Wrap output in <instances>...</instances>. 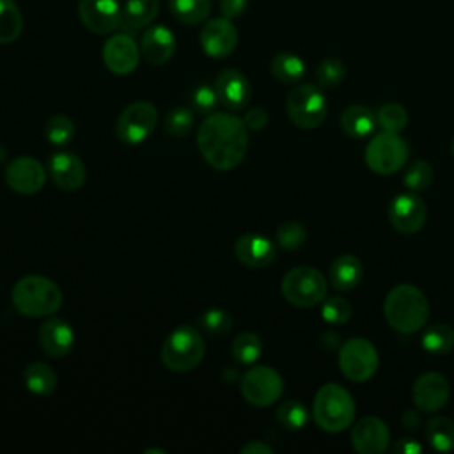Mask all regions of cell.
<instances>
[{
    "instance_id": "obj_1",
    "label": "cell",
    "mask_w": 454,
    "mask_h": 454,
    "mask_svg": "<svg viewBox=\"0 0 454 454\" xmlns=\"http://www.w3.org/2000/svg\"><path fill=\"white\" fill-rule=\"evenodd\" d=\"M197 147L215 170H232L248 151V128L234 114H209L197 128Z\"/></svg>"
},
{
    "instance_id": "obj_2",
    "label": "cell",
    "mask_w": 454,
    "mask_h": 454,
    "mask_svg": "<svg viewBox=\"0 0 454 454\" xmlns=\"http://www.w3.org/2000/svg\"><path fill=\"white\" fill-rule=\"evenodd\" d=\"M383 316L395 332L415 333L427 321L429 303L417 286L399 284L388 291L383 301Z\"/></svg>"
},
{
    "instance_id": "obj_3",
    "label": "cell",
    "mask_w": 454,
    "mask_h": 454,
    "mask_svg": "<svg viewBox=\"0 0 454 454\" xmlns=\"http://www.w3.org/2000/svg\"><path fill=\"white\" fill-rule=\"evenodd\" d=\"M11 301L21 316L46 317L62 307L64 294L51 278L43 275H25L14 284Z\"/></svg>"
},
{
    "instance_id": "obj_4",
    "label": "cell",
    "mask_w": 454,
    "mask_h": 454,
    "mask_svg": "<svg viewBox=\"0 0 454 454\" xmlns=\"http://www.w3.org/2000/svg\"><path fill=\"white\" fill-rule=\"evenodd\" d=\"M356 413V404L351 394L339 383L323 385L314 397L312 419L326 433L348 429Z\"/></svg>"
},
{
    "instance_id": "obj_5",
    "label": "cell",
    "mask_w": 454,
    "mask_h": 454,
    "mask_svg": "<svg viewBox=\"0 0 454 454\" xmlns=\"http://www.w3.org/2000/svg\"><path fill=\"white\" fill-rule=\"evenodd\" d=\"M204 355V337L197 328L190 325L174 328L161 346V362L172 372L193 371L202 362Z\"/></svg>"
},
{
    "instance_id": "obj_6",
    "label": "cell",
    "mask_w": 454,
    "mask_h": 454,
    "mask_svg": "<svg viewBox=\"0 0 454 454\" xmlns=\"http://www.w3.org/2000/svg\"><path fill=\"white\" fill-rule=\"evenodd\" d=\"M280 291L291 305L309 309L326 298L328 284L317 268L294 266L284 275Z\"/></svg>"
},
{
    "instance_id": "obj_7",
    "label": "cell",
    "mask_w": 454,
    "mask_h": 454,
    "mask_svg": "<svg viewBox=\"0 0 454 454\" xmlns=\"http://www.w3.org/2000/svg\"><path fill=\"white\" fill-rule=\"evenodd\" d=\"M286 110L294 126L301 129H316L326 119L328 103L317 85L301 83L289 92Z\"/></svg>"
},
{
    "instance_id": "obj_8",
    "label": "cell",
    "mask_w": 454,
    "mask_h": 454,
    "mask_svg": "<svg viewBox=\"0 0 454 454\" xmlns=\"http://www.w3.org/2000/svg\"><path fill=\"white\" fill-rule=\"evenodd\" d=\"M408 144L399 133L381 131L365 145V165L381 176H390L401 170L408 160Z\"/></svg>"
},
{
    "instance_id": "obj_9",
    "label": "cell",
    "mask_w": 454,
    "mask_h": 454,
    "mask_svg": "<svg viewBox=\"0 0 454 454\" xmlns=\"http://www.w3.org/2000/svg\"><path fill=\"white\" fill-rule=\"evenodd\" d=\"M378 364L380 356L374 344L364 337H351L339 349L340 372L355 383L371 380L378 369Z\"/></svg>"
},
{
    "instance_id": "obj_10",
    "label": "cell",
    "mask_w": 454,
    "mask_h": 454,
    "mask_svg": "<svg viewBox=\"0 0 454 454\" xmlns=\"http://www.w3.org/2000/svg\"><path fill=\"white\" fill-rule=\"evenodd\" d=\"M158 124V110L149 101L129 103L119 115L115 133L128 145L142 144Z\"/></svg>"
},
{
    "instance_id": "obj_11",
    "label": "cell",
    "mask_w": 454,
    "mask_h": 454,
    "mask_svg": "<svg viewBox=\"0 0 454 454\" xmlns=\"http://www.w3.org/2000/svg\"><path fill=\"white\" fill-rule=\"evenodd\" d=\"M239 388L250 404L270 406L282 395L284 380L273 367L255 365L241 376Z\"/></svg>"
},
{
    "instance_id": "obj_12",
    "label": "cell",
    "mask_w": 454,
    "mask_h": 454,
    "mask_svg": "<svg viewBox=\"0 0 454 454\" xmlns=\"http://www.w3.org/2000/svg\"><path fill=\"white\" fill-rule=\"evenodd\" d=\"M5 184L20 195H34L46 184V170L32 156H16L4 172Z\"/></svg>"
},
{
    "instance_id": "obj_13",
    "label": "cell",
    "mask_w": 454,
    "mask_h": 454,
    "mask_svg": "<svg viewBox=\"0 0 454 454\" xmlns=\"http://www.w3.org/2000/svg\"><path fill=\"white\" fill-rule=\"evenodd\" d=\"M388 220L397 232L415 234L427 220L426 202L415 192L395 195L388 206Z\"/></svg>"
},
{
    "instance_id": "obj_14",
    "label": "cell",
    "mask_w": 454,
    "mask_h": 454,
    "mask_svg": "<svg viewBox=\"0 0 454 454\" xmlns=\"http://www.w3.org/2000/svg\"><path fill=\"white\" fill-rule=\"evenodd\" d=\"M80 21L94 34H112L122 23L119 0H78Z\"/></svg>"
},
{
    "instance_id": "obj_15",
    "label": "cell",
    "mask_w": 454,
    "mask_h": 454,
    "mask_svg": "<svg viewBox=\"0 0 454 454\" xmlns=\"http://www.w3.org/2000/svg\"><path fill=\"white\" fill-rule=\"evenodd\" d=\"M103 62L108 71L119 76L133 73L140 60V48L128 32L110 35L103 44Z\"/></svg>"
},
{
    "instance_id": "obj_16",
    "label": "cell",
    "mask_w": 454,
    "mask_h": 454,
    "mask_svg": "<svg viewBox=\"0 0 454 454\" xmlns=\"http://www.w3.org/2000/svg\"><path fill=\"white\" fill-rule=\"evenodd\" d=\"M450 395V385L447 378L440 372H424L420 374L413 387H411V397L415 406L420 411H438L442 410Z\"/></svg>"
},
{
    "instance_id": "obj_17",
    "label": "cell",
    "mask_w": 454,
    "mask_h": 454,
    "mask_svg": "<svg viewBox=\"0 0 454 454\" xmlns=\"http://www.w3.org/2000/svg\"><path fill=\"white\" fill-rule=\"evenodd\" d=\"M390 431L387 424L374 417L367 415L355 422L351 429V445L360 454H381L388 449Z\"/></svg>"
},
{
    "instance_id": "obj_18",
    "label": "cell",
    "mask_w": 454,
    "mask_h": 454,
    "mask_svg": "<svg viewBox=\"0 0 454 454\" xmlns=\"http://www.w3.org/2000/svg\"><path fill=\"white\" fill-rule=\"evenodd\" d=\"M238 43V30L234 23L222 16L209 20L200 30V46L204 53L213 59H223L231 55Z\"/></svg>"
},
{
    "instance_id": "obj_19",
    "label": "cell",
    "mask_w": 454,
    "mask_h": 454,
    "mask_svg": "<svg viewBox=\"0 0 454 454\" xmlns=\"http://www.w3.org/2000/svg\"><path fill=\"white\" fill-rule=\"evenodd\" d=\"M48 172L55 186L66 192H73L83 186L87 172L83 161L67 151H59L48 160Z\"/></svg>"
},
{
    "instance_id": "obj_20",
    "label": "cell",
    "mask_w": 454,
    "mask_h": 454,
    "mask_svg": "<svg viewBox=\"0 0 454 454\" xmlns=\"http://www.w3.org/2000/svg\"><path fill=\"white\" fill-rule=\"evenodd\" d=\"M234 255L236 259L254 270L270 266L277 257V248L273 241H270L262 234H243L234 243Z\"/></svg>"
},
{
    "instance_id": "obj_21",
    "label": "cell",
    "mask_w": 454,
    "mask_h": 454,
    "mask_svg": "<svg viewBox=\"0 0 454 454\" xmlns=\"http://www.w3.org/2000/svg\"><path fill=\"white\" fill-rule=\"evenodd\" d=\"M41 349L51 358H62L69 355L74 346V332L71 325L60 317L46 319L37 332Z\"/></svg>"
},
{
    "instance_id": "obj_22",
    "label": "cell",
    "mask_w": 454,
    "mask_h": 454,
    "mask_svg": "<svg viewBox=\"0 0 454 454\" xmlns=\"http://www.w3.org/2000/svg\"><path fill=\"white\" fill-rule=\"evenodd\" d=\"M174 51H176V37L168 27L153 25L142 34L140 53L149 64L161 66L172 59Z\"/></svg>"
},
{
    "instance_id": "obj_23",
    "label": "cell",
    "mask_w": 454,
    "mask_h": 454,
    "mask_svg": "<svg viewBox=\"0 0 454 454\" xmlns=\"http://www.w3.org/2000/svg\"><path fill=\"white\" fill-rule=\"evenodd\" d=\"M215 90L218 101L231 110L245 108L250 99V83L238 69H223L215 80Z\"/></svg>"
},
{
    "instance_id": "obj_24",
    "label": "cell",
    "mask_w": 454,
    "mask_h": 454,
    "mask_svg": "<svg viewBox=\"0 0 454 454\" xmlns=\"http://www.w3.org/2000/svg\"><path fill=\"white\" fill-rule=\"evenodd\" d=\"M362 277H364L362 261L351 254H342L335 257L328 270V280L339 291L355 289L360 284Z\"/></svg>"
},
{
    "instance_id": "obj_25",
    "label": "cell",
    "mask_w": 454,
    "mask_h": 454,
    "mask_svg": "<svg viewBox=\"0 0 454 454\" xmlns=\"http://www.w3.org/2000/svg\"><path fill=\"white\" fill-rule=\"evenodd\" d=\"M340 129L351 138H364L378 126L376 112L364 105H351L340 114Z\"/></svg>"
},
{
    "instance_id": "obj_26",
    "label": "cell",
    "mask_w": 454,
    "mask_h": 454,
    "mask_svg": "<svg viewBox=\"0 0 454 454\" xmlns=\"http://www.w3.org/2000/svg\"><path fill=\"white\" fill-rule=\"evenodd\" d=\"M160 12V2L158 0H126L122 5V23L129 32H137L147 25H151Z\"/></svg>"
},
{
    "instance_id": "obj_27",
    "label": "cell",
    "mask_w": 454,
    "mask_h": 454,
    "mask_svg": "<svg viewBox=\"0 0 454 454\" xmlns=\"http://www.w3.org/2000/svg\"><path fill=\"white\" fill-rule=\"evenodd\" d=\"M23 383L35 395H50L57 388V374L44 362H30L23 371Z\"/></svg>"
},
{
    "instance_id": "obj_28",
    "label": "cell",
    "mask_w": 454,
    "mask_h": 454,
    "mask_svg": "<svg viewBox=\"0 0 454 454\" xmlns=\"http://www.w3.org/2000/svg\"><path fill=\"white\" fill-rule=\"evenodd\" d=\"M426 440L438 452L454 450V420L449 417H431L426 422Z\"/></svg>"
},
{
    "instance_id": "obj_29",
    "label": "cell",
    "mask_w": 454,
    "mask_h": 454,
    "mask_svg": "<svg viewBox=\"0 0 454 454\" xmlns=\"http://www.w3.org/2000/svg\"><path fill=\"white\" fill-rule=\"evenodd\" d=\"M270 71L282 83H296L305 74V62L294 53L280 51L271 59Z\"/></svg>"
},
{
    "instance_id": "obj_30",
    "label": "cell",
    "mask_w": 454,
    "mask_h": 454,
    "mask_svg": "<svg viewBox=\"0 0 454 454\" xmlns=\"http://www.w3.org/2000/svg\"><path fill=\"white\" fill-rule=\"evenodd\" d=\"M420 344L431 355H447L454 348V330L445 323H434L424 330Z\"/></svg>"
},
{
    "instance_id": "obj_31",
    "label": "cell",
    "mask_w": 454,
    "mask_h": 454,
    "mask_svg": "<svg viewBox=\"0 0 454 454\" xmlns=\"http://www.w3.org/2000/svg\"><path fill=\"white\" fill-rule=\"evenodd\" d=\"M23 16L14 0H0V44H9L21 35Z\"/></svg>"
},
{
    "instance_id": "obj_32",
    "label": "cell",
    "mask_w": 454,
    "mask_h": 454,
    "mask_svg": "<svg viewBox=\"0 0 454 454\" xmlns=\"http://www.w3.org/2000/svg\"><path fill=\"white\" fill-rule=\"evenodd\" d=\"M172 14L184 25H199L211 12V0H168Z\"/></svg>"
},
{
    "instance_id": "obj_33",
    "label": "cell",
    "mask_w": 454,
    "mask_h": 454,
    "mask_svg": "<svg viewBox=\"0 0 454 454\" xmlns=\"http://www.w3.org/2000/svg\"><path fill=\"white\" fill-rule=\"evenodd\" d=\"M231 353L236 362L250 365L254 364L262 353V340L254 332H241L234 337L231 344Z\"/></svg>"
},
{
    "instance_id": "obj_34",
    "label": "cell",
    "mask_w": 454,
    "mask_h": 454,
    "mask_svg": "<svg viewBox=\"0 0 454 454\" xmlns=\"http://www.w3.org/2000/svg\"><path fill=\"white\" fill-rule=\"evenodd\" d=\"M275 419H277V422H278L284 429L298 431V429H301V427L307 426V422H309V411H307V408H305L300 401H296V399H287V401H284V403L277 408Z\"/></svg>"
},
{
    "instance_id": "obj_35",
    "label": "cell",
    "mask_w": 454,
    "mask_h": 454,
    "mask_svg": "<svg viewBox=\"0 0 454 454\" xmlns=\"http://www.w3.org/2000/svg\"><path fill=\"white\" fill-rule=\"evenodd\" d=\"M378 124L383 131L390 133H401L408 124V114L406 110L397 103H387L378 112Z\"/></svg>"
},
{
    "instance_id": "obj_36",
    "label": "cell",
    "mask_w": 454,
    "mask_h": 454,
    "mask_svg": "<svg viewBox=\"0 0 454 454\" xmlns=\"http://www.w3.org/2000/svg\"><path fill=\"white\" fill-rule=\"evenodd\" d=\"M74 137V122L64 115L55 114L46 122V138L53 145H67Z\"/></svg>"
},
{
    "instance_id": "obj_37",
    "label": "cell",
    "mask_w": 454,
    "mask_h": 454,
    "mask_svg": "<svg viewBox=\"0 0 454 454\" xmlns=\"http://www.w3.org/2000/svg\"><path fill=\"white\" fill-rule=\"evenodd\" d=\"M404 186L408 188V192H424L429 188L431 181H433V167L429 161L426 160H417L413 161L406 174H404Z\"/></svg>"
},
{
    "instance_id": "obj_38",
    "label": "cell",
    "mask_w": 454,
    "mask_h": 454,
    "mask_svg": "<svg viewBox=\"0 0 454 454\" xmlns=\"http://www.w3.org/2000/svg\"><path fill=\"white\" fill-rule=\"evenodd\" d=\"M199 323L204 332H207L213 337L225 335L232 328V316L223 309H207L199 317Z\"/></svg>"
},
{
    "instance_id": "obj_39",
    "label": "cell",
    "mask_w": 454,
    "mask_h": 454,
    "mask_svg": "<svg viewBox=\"0 0 454 454\" xmlns=\"http://www.w3.org/2000/svg\"><path fill=\"white\" fill-rule=\"evenodd\" d=\"M163 126L170 137H184L193 128V114L186 106H176L165 115Z\"/></svg>"
},
{
    "instance_id": "obj_40",
    "label": "cell",
    "mask_w": 454,
    "mask_h": 454,
    "mask_svg": "<svg viewBox=\"0 0 454 454\" xmlns=\"http://www.w3.org/2000/svg\"><path fill=\"white\" fill-rule=\"evenodd\" d=\"M321 316L326 323L330 325H344L349 321L351 317V305L348 300L340 298V296H330V298H325L321 301Z\"/></svg>"
},
{
    "instance_id": "obj_41",
    "label": "cell",
    "mask_w": 454,
    "mask_h": 454,
    "mask_svg": "<svg viewBox=\"0 0 454 454\" xmlns=\"http://www.w3.org/2000/svg\"><path fill=\"white\" fill-rule=\"evenodd\" d=\"M277 243L284 250H296L307 241V231L301 223L298 222H284L277 229Z\"/></svg>"
},
{
    "instance_id": "obj_42",
    "label": "cell",
    "mask_w": 454,
    "mask_h": 454,
    "mask_svg": "<svg viewBox=\"0 0 454 454\" xmlns=\"http://www.w3.org/2000/svg\"><path fill=\"white\" fill-rule=\"evenodd\" d=\"M346 74L344 64L339 59H325L316 67V80L321 87H335Z\"/></svg>"
},
{
    "instance_id": "obj_43",
    "label": "cell",
    "mask_w": 454,
    "mask_h": 454,
    "mask_svg": "<svg viewBox=\"0 0 454 454\" xmlns=\"http://www.w3.org/2000/svg\"><path fill=\"white\" fill-rule=\"evenodd\" d=\"M192 103L193 108L200 114H209L215 110L216 103H218V94L215 90V87L209 85H199L193 89L192 92Z\"/></svg>"
},
{
    "instance_id": "obj_44",
    "label": "cell",
    "mask_w": 454,
    "mask_h": 454,
    "mask_svg": "<svg viewBox=\"0 0 454 454\" xmlns=\"http://www.w3.org/2000/svg\"><path fill=\"white\" fill-rule=\"evenodd\" d=\"M243 122H245V126H247L248 129H252V131H261V129H264L266 124H268V114H266L264 108L254 106V108H250V110L243 115Z\"/></svg>"
},
{
    "instance_id": "obj_45",
    "label": "cell",
    "mask_w": 454,
    "mask_h": 454,
    "mask_svg": "<svg viewBox=\"0 0 454 454\" xmlns=\"http://www.w3.org/2000/svg\"><path fill=\"white\" fill-rule=\"evenodd\" d=\"M218 2H220L222 14L229 20L239 16L247 9V4H248V0H218Z\"/></svg>"
},
{
    "instance_id": "obj_46",
    "label": "cell",
    "mask_w": 454,
    "mask_h": 454,
    "mask_svg": "<svg viewBox=\"0 0 454 454\" xmlns=\"http://www.w3.org/2000/svg\"><path fill=\"white\" fill-rule=\"evenodd\" d=\"M392 450L399 452V454H419V452H422V445L413 438H403L394 443Z\"/></svg>"
},
{
    "instance_id": "obj_47",
    "label": "cell",
    "mask_w": 454,
    "mask_h": 454,
    "mask_svg": "<svg viewBox=\"0 0 454 454\" xmlns=\"http://www.w3.org/2000/svg\"><path fill=\"white\" fill-rule=\"evenodd\" d=\"M271 452L273 449L261 440H252L241 447V454H271Z\"/></svg>"
},
{
    "instance_id": "obj_48",
    "label": "cell",
    "mask_w": 454,
    "mask_h": 454,
    "mask_svg": "<svg viewBox=\"0 0 454 454\" xmlns=\"http://www.w3.org/2000/svg\"><path fill=\"white\" fill-rule=\"evenodd\" d=\"M401 422L406 429H415L419 424H420V417L417 411H411V410H406L401 417Z\"/></svg>"
},
{
    "instance_id": "obj_49",
    "label": "cell",
    "mask_w": 454,
    "mask_h": 454,
    "mask_svg": "<svg viewBox=\"0 0 454 454\" xmlns=\"http://www.w3.org/2000/svg\"><path fill=\"white\" fill-rule=\"evenodd\" d=\"M144 452H145V454H151V452H158V454H165V452H167V450H165V449H153V447H149V449H145V450H144Z\"/></svg>"
},
{
    "instance_id": "obj_50",
    "label": "cell",
    "mask_w": 454,
    "mask_h": 454,
    "mask_svg": "<svg viewBox=\"0 0 454 454\" xmlns=\"http://www.w3.org/2000/svg\"><path fill=\"white\" fill-rule=\"evenodd\" d=\"M5 160V149H4V145H0V163Z\"/></svg>"
},
{
    "instance_id": "obj_51",
    "label": "cell",
    "mask_w": 454,
    "mask_h": 454,
    "mask_svg": "<svg viewBox=\"0 0 454 454\" xmlns=\"http://www.w3.org/2000/svg\"><path fill=\"white\" fill-rule=\"evenodd\" d=\"M450 153H452V156H454V138H452V142H450Z\"/></svg>"
}]
</instances>
